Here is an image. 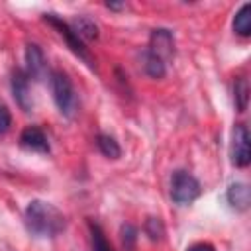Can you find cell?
Masks as SVG:
<instances>
[{
	"mask_svg": "<svg viewBox=\"0 0 251 251\" xmlns=\"http://www.w3.org/2000/svg\"><path fill=\"white\" fill-rule=\"evenodd\" d=\"M12 126V114L6 106H0V135H4Z\"/></svg>",
	"mask_w": 251,
	"mask_h": 251,
	"instance_id": "cell-19",
	"label": "cell"
},
{
	"mask_svg": "<svg viewBox=\"0 0 251 251\" xmlns=\"http://www.w3.org/2000/svg\"><path fill=\"white\" fill-rule=\"evenodd\" d=\"M229 157H231V163L241 169L251 163V141H249V131L245 124H235L233 127Z\"/></svg>",
	"mask_w": 251,
	"mask_h": 251,
	"instance_id": "cell-5",
	"label": "cell"
},
{
	"mask_svg": "<svg viewBox=\"0 0 251 251\" xmlns=\"http://www.w3.org/2000/svg\"><path fill=\"white\" fill-rule=\"evenodd\" d=\"M43 20H45L49 25H53V27L57 29V33L67 41V47H69L82 63H86L90 69H94V59H92V55H90L86 43H84L82 39H78V35L71 29L69 22H65L63 18H59L57 14H43Z\"/></svg>",
	"mask_w": 251,
	"mask_h": 251,
	"instance_id": "cell-4",
	"label": "cell"
},
{
	"mask_svg": "<svg viewBox=\"0 0 251 251\" xmlns=\"http://www.w3.org/2000/svg\"><path fill=\"white\" fill-rule=\"evenodd\" d=\"M69 25H71V29L78 35V39H82L84 43L98 39V25H96V22H94L90 16H86V14L75 16V18L69 22Z\"/></svg>",
	"mask_w": 251,
	"mask_h": 251,
	"instance_id": "cell-11",
	"label": "cell"
},
{
	"mask_svg": "<svg viewBox=\"0 0 251 251\" xmlns=\"http://www.w3.org/2000/svg\"><path fill=\"white\" fill-rule=\"evenodd\" d=\"M10 88L16 104L24 112H31L33 108V98H31V86H29V76L25 75L24 69H16L10 78Z\"/></svg>",
	"mask_w": 251,
	"mask_h": 251,
	"instance_id": "cell-7",
	"label": "cell"
},
{
	"mask_svg": "<svg viewBox=\"0 0 251 251\" xmlns=\"http://www.w3.org/2000/svg\"><path fill=\"white\" fill-rule=\"evenodd\" d=\"M141 65H143V73L151 78H163L167 75V63L147 49H143L141 53Z\"/></svg>",
	"mask_w": 251,
	"mask_h": 251,
	"instance_id": "cell-12",
	"label": "cell"
},
{
	"mask_svg": "<svg viewBox=\"0 0 251 251\" xmlns=\"http://www.w3.org/2000/svg\"><path fill=\"white\" fill-rule=\"evenodd\" d=\"M88 229H90V241H92V251H114L112 245L108 243L102 227L96 222H88Z\"/></svg>",
	"mask_w": 251,
	"mask_h": 251,
	"instance_id": "cell-16",
	"label": "cell"
},
{
	"mask_svg": "<svg viewBox=\"0 0 251 251\" xmlns=\"http://www.w3.org/2000/svg\"><path fill=\"white\" fill-rule=\"evenodd\" d=\"M49 84H51L53 102H55L59 114L65 118H73L76 112V106H78V98H76V92H75V86H73L69 75L55 69L49 73Z\"/></svg>",
	"mask_w": 251,
	"mask_h": 251,
	"instance_id": "cell-2",
	"label": "cell"
},
{
	"mask_svg": "<svg viewBox=\"0 0 251 251\" xmlns=\"http://www.w3.org/2000/svg\"><path fill=\"white\" fill-rule=\"evenodd\" d=\"M233 102L237 112H245L249 104V82L245 76H237L233 82Z\"/></svg>",
	"mask_w": 251,
	"mask_h": 251,
	"instance_id": "cell-15",
	"label": "cell"
},
{
	"mask_svg": "<svg viewBox=\"0 0 251 251\" xmlns=\"http://www.w3.org/2000/svg\"><path fill=\"white\" fill-rule=\"evenodd\" d=\"M20 145L31 153H41V155H47L51 153V145H49V139L45 135V131L39 127V126H27L22 129L20 133Z\"/></svg>",
	"mask_w": 251,
	"mask_h": 251,
	"instance_id": "cell-9",
	"label": "cell"
},
{
	"mask_svg": "<svg viewBox=\"0 0 251 251\" xmlns=\"http://www.w3.org/2000/svg\"><path fill=\"white\" fill-rule=\"evenodd\" d=\"M25 75L29 76V80H41L47 76V59L43 55V49L37 43H27L25 45Z\"/></svg>",
	"mask_w": 251,
	"mask_h": 251,
	"instance_id": "cell-8",
	"label": "cell"
},
{
	"mask_svg": "<svg viewBox=\"0 0 251 251\" xmlns=\"http://www.w3.org/2000/svg\"><path fill=\"white\" fill-rule=\"evenodd\" d=\"M145 49L151 51L153 55L161 57L165 63L171 61L175 57V35H173V31L167 29V27L153 29L151 35H149V45Z\"/></svg>",
	"mask_w": 251,
	"mask_h": 251,
	"instance_id": "cell-6",
	"label": "cell"
},
{
	"mask_svg": "<svg viewBox=\"0 0 251 251\" xmlns=\"http://www.w3.org/2000/svg\"><path fill=\"white\" fill-rule=\"evenodd\" d=\"M186 251H216V249L208 241H198V243H192L190 247H186Z\"/></svg>",
	"mask_w": 251,
	"mask_h": 251,
	"instance_id": "cell-20",
	"label": "cell"
},
{
	"mask_svg": "<svg viewBox=\"0 0 251 251\" xmlns=\"http://www.w3.org/2000/svg\"><path fill=\"white\" fill-rule=\"evenodd\" d=\"M169 192H171V198L175 204L188 206L200 196L202 188H200V182L194 175H190L184 169H176L171 175V190Z\"/></svg>",
	"mask_w": 251,
	"mask_h": 251,
	"instance_id": "cell-3",
	"label": "cell"
},
{
	"mask_svg": "<svg viewBox=\"0 0 251 251\" xmlns=\"http://www.w3.org/2000/svg\"><path fill=\"white\" fill-rule=\"evenodd\" d=\"M24 224L33 237L53 239L65 231L67 218L55 204L45 200H31L24 210Z\"/></svg>",
	"mask_w": 251,
	"mask_h": 251,
	"instance_id": "cell-1",
	"label": "cell"
},
{
	"mask_svg": "<svg viewBox=\"0 0 251 251\" xmlns=\"http://www.w3.org/2000/svg\"><path fill=\"white\" fill-rule=\"evenodd\" d=\"M120 235H122L124 245H126L127 249H131V247H133V243L137 241V227H135V226H131V224H124V226H122V229H120Z\"/></svg>",
	"mask_w": 251,
	"mask_h": 251,
	"instance_id": "cell-18",
	"label": "cell"
},
{
	"mask_svg": "<svg viewBox=\"0 0 251 251\" xmlns=\"http://www.w3.org/2000/svg\"><path fill=\"white\" fill-rule=\"evenodd\" d=\"M226 200L227 204L237 210V212H245L249 210V204H251V192H249V186L245 182H233L227 186L226 190Z\"/></svg>",
	"mask_w": 251,
	"mask_h": 251,
	"instance_id": "cell-10",
	"label": "cell"
},
{
	"mask_svg": "<svg viewBox=\"0 0 251 251\" xmlns=\"http://www.w3.org/2000/svg\"><path fill=\"white\" fill-rule=\"evenodd\" d=\"M96 147H98V151H100L104 157H108V159H120V155H122L120 143H118L112 135H108V133H98V135H96Z\"/></svg>",
	"mask_w": 251,
	"mask_h": 251,
	"instance_id": "cell-14",
	"label": "cell"
},
{
	"mask_svg": "<svg viewBox=\"0 0 251 251\" xmlns=\"http://www.w3.org/2000/svg\"><path fill=\"white\" fill-rule=\"evenodd\" d=\"M106 8H110V10H122V8H126V4L124 2H108Z\"/></svg>",
	"mask_w": 251,
	"mask_h": 251,
	"instance_id": "cell-21",
	"label": "cell"
},
{
	"mask_svg": "<svg viewBox=\"0 0 251 251\" xmlns=\"http://www.w3.org/2000/svg\"><path fill=\"white\" fill-rule=\"evenodd\" d=\"M143 231L145 235L151 239V241H159L163 235H165V226L161 222V218H155V216H149L143 224Z\"/></svg>",
	"mask_w": 251,
	"mask_h": 251,
	"instance_id": "cell-17",
	"label": "cell"
},
{
	"mask_svg": "<svg viewBox=\"0 0 251 251\" xmlns=\"http://www.w3.org/2000/svg\"><path fill=\"white\" fill-rule=\"evenodd\" d=\"M233 31L241 37L251 35V4L245 2L233 16Z\"/></svg>",
	"mask_w": 251,
	"mask_h": 251,
	"instance_id": "cell-13",
	"label": "cell"
}]
</instances>
